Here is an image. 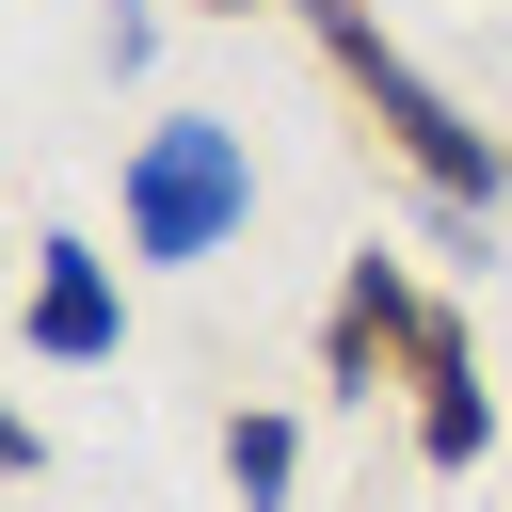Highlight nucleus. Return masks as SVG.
Instances as JSON below:
<instances>
[{"label":"nucleus","mask_w":512,"mask_h":512,"mask_svg":"<svg viewBox=\"0 0 512 512\" xmlns=\"http://www.w3.org/2000/svg\"><path fill=\"white\" fill-rule=\"evenodd\" d=\"M304 32H320V64L352 80V112L384 128V160L416 176V192H464V208H512V144L448 96V80H416L400 64V32H384V0H304Z\"/></svg>","instance_id":"nucleus-1"},{"label":"nucleus","mask_w":512,"mask_h":512,"mask_svg":"<svg viewBox=\"0 0 512 512\" xmlns=\"http://www.w3.org/2000/svg\"><path fill=\"white\" fill-rule=\"evenodd\" d=\"M112 224H128V256H160V272L240 256V224H256V160H240V128H224V112H160V128H128Z\"/></svg>","instance_id":"nucleus-2"},{"label":"nucleus","mask_w":512,"mask_h":512,"mask_svg":"<svg viewBox=\"0 0 512 512\" xmlns=\"http://www.w3.org/2000/svg\"><path fill=\"white\" fill-rule=\"evenodd\" d=\"M16 352H32V368H112V352H128V272H112L80 224L32 240V272H16Z\"/></svg>","instance_id":"nucleus-3"},{"label":"nucleus","mask_w":512,"mask_h":512,"mask_svg":"<svg viewBox=\"0 0 512 512\" xmlns=\"http://www.w3.org/2000/svg\"><path fill=\"white\" fill-rule=\"evenodd\" d=\"M416 304H432V288H416L384 240H352V256H336V304H320V384H336V400L400 384V336H416Z\"/></svg>","instance_id":"nucleus-4"},{"label":"nucleus","mask_w":512,"mask_h":512,"mask_svg":"<svg viewBox=\"0 0 512 512\" xmlns=\"http://www.w3.org/2000/svg\"><path fill=\"white\" fill-rule=\"evenodd\" d=\"M400 384H416V464H480V448H496V384H480V336H464V304H448V288L416 304Z\"/></svg>","instance_id":"nucleus-5"},{"label":"nucleus","mask_w":512,"mask_h":512,"mask_svg":"<svg viewBox=\"0 0 512 512\" xmlns=\"http://www.w3.org/2000/svg\"><path fill=\"white\" fill-rule=\"evenodd\" d=\"M288 480H304V432L256 400V416H224V496L240 512H288Z\"/></svg>","instance_id":"nucleus-6"},{"label":"nucleus","mask_w":512,"mask_h":512,"mask_svg":"<svg viewBox=\"0 0 512 512\" xmlns=\"http://www.w3.org/2000/svg\"><path fill=\"white\" fill-rule=\"evenodd\" d=\"M208 16H256V0H208Z\"/></svg>","instance_id":"nucleus-7"}]
</instances>
